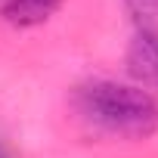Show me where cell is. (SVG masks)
Masks as SVG:
<instances>
[{
  "label": "cell",
  "mask_w": 158,
  "mask_h": 158,
  "mask_svg": "<svg viewBox=\"0 0 158 158\" xmlns=\"http://www.w3.org/2000/svg\"><path fill=\"white\" fill-rule=\"evenodd\" d=\"M74 109L90 127L109 136L146 139L158 130V99L139 84L112 77L84 81L74 90Z\"/></svg>",
  "instance_id": "6da1fadb"
},
{
  "label": "cell",
  "mask_w": 158,
  "mask_h": 158,
  "mask_svg": "<svg viewBox=\"0 0 158 158\" xmlns=\"http://www.w3.org/2000/svg\"><path fill=\"white\" fill-rule=\"evenodd\" d=\"M124 62H127V71L133 77V84H139V87H158V40L133 34Z\"/></svg>",
  "instance_id": "7a4b0ae2"
},
{
  "label": "cell",
  "mask_w": 158,
  "mask_h": 158,
  "mask_svg": "<svg viewBox=\"0 0 158 158\" xmlns=\"http://www.w3.org/2000/svg\"><path fill=\"white\" fill-rule=\"evenodd\" d=\"M65 0H6L3 6V19L16 28H34L50 22L59 10H62Z\"/></svg>",
  "instance_id": "3957f363"
},
{
  "label": "cell",
  "mask_w": 158,
  "mask_h": 158,
  "mask_svg": "<svg viewBox=\"0 0 158 158\" xmlns=\"http://www.w3.org/2000/svg\"><path fill=\"white\" fill-rule=\"evenodd\" d=\"M124 10L136 28V37L158 40V0H124Z\"/></svg>",
  "instance_id": "277c9868"
},
{
  "label": "cell",
  "mask_w": 158,
  "mask_h": 158,
  "mask_svg": "<svg viewBox=\"0 0 158 158\" xmlns=\"http://www.w3.org/2000/svg\"><path fill=\"white\" fill-rule=\"evenodd\" d=\"M0 158H13V152H10V149H6L3 143H0Z\"/></svg>",
  "instance_id": "5b68a950"
}]
</instances>
